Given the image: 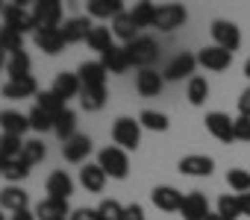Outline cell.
Listing matches in <instances>:
<instances>
[{
	"label": "cell",
	"mask_w": 250,
	"mask_h": 220,
	"mask_svg": "<svg viewBox=\"0 0 250 220\" xmlns=\"http://www.w3.org/2000/svg\"><path fill=\"white\" fill-rule=\"evenodd\" d=\"M124 47H127L130 65H133V68H139V71H147V68H153V62L159 59V44H156L150 36H139L136 41L124 44Z\"/></svg>",
	"instance_id": "obj_1"
},
{
	"label": "cell",
	"mask_w": 250,
	"mask_h": 220,
	"mask_svg": "<svg viewBox=\"0 0 250 220\" xmlns=\"http://www.w3.org/2000/svg\"><path fill=\"white\" fill-rule=\"evenodd\" d=\"M97 165H100L103 173L112 176V179H127V173H130L127 150H121V147H103V150L97 153Z\"/></svg>",
	"instance_id": "obj_2"
},
{
	"label": "cell",
	"mask_w": 250,
	"mask_h": 220,
	"mask_svg": "<svg viewBox=\"0 0 250 220\" xmlns=\"http://www.w3.org/2000/svg\"><path fill=\"white\" fill-rule=\"evenodd\" d=\"M112 141L121 150H139L142 144V124L133 118H118L112 124Z\"/></svg>",
	"instance_id": "obj_3"
},
{
	"label": "cell",
	"mask_w": 250,
	"mask_h": 220,
	"mask_svg": "<svg viewBox=\"0 0 250 220\" xmlns=\"http://www.w3.org/2000/svg\"><path fill=\"white\" fill-rule=\"evenodd\" d=\"M33 21H36V30H59L62 27V3L59 0H36Z\"/></svg>",
	"instance_id": "obj_4"
},
{
	"label": "cell",
	"mask_w": 250,
	"mask_h": 220,
	"mask_svg": "<svg viewBox=\"0 0 250 220\" xmlns=\"http://www.w3.org/2000/svg\"><path fill=\"white\" fill-rule=\"evenodd\" d=\"M3 21H6V27L9 30H15V33H36V21H33V12L24 6V3H6L3 6Z\"/></svg>",
	"instance_id": "obj_5"
},
{
	"label": "cell",
	"mask_w": 250,
	"mask_h": 220,
	"mask_svg": "<svg viewBox=\"0 0 250 220\" xmlns=\"http://www.w3.org/2000/svg\"><path fill=\"white\" fill-rule=\"evenodd\" d=\"M212 38H215V44H218V47H224V50L235 53V50H238V44H241V30H238L232 21L218 18V21H212Z\"/></svg>",
	"instance_id": "obj_6"
},
{
	"label": "cell",
	"mask_w": 250,
	"mask_h": 220,
	"mask_svg": "<svg viewBox=\"0 0 250 220\" xmlns=\"http://www.w3.org/2000/svg\"><path fill=\"white\" fill-rule=\"evenodd\" d=\"M186 18H188L186 6H180V3H162V6L156 9V30H162V33H174L177 27L186 24Z\"/></svg>",
	"instance_id": "obj_7"
},
{
	"label": "cell",
	"mask_w": 250,
	"mask_h": 220,
	"mask_svg": "<svg viewBox=\"0 0 250 220\" xmlns=\"http://www.w3.org/2000/svg\"><path fill=\"white\" fill-rule=\"evenodd\" d=\"M235 118H229V115H224V112H209L206 115V129H209V135H215L221 144H229V141H235Z\"/></svg>",
	"instance_id": "obj_8"
},
{
	"label": "cell",
	"mask_w": 250,
	"mask_h": 220,
	"mask_svg": "<svg viewBox=\"0 0 250 220\" xmlns=\"http://www.w3.org/2000/svg\"><path fill=\"white\" fill-rule=\"evenodd\" d=\"M194 68H197V56H191V53H180V56H174L168 65H165V71H162V79H171V82H177V79H191V73H194Z\"/></svg>",
	"instance_id": "obj_9"
},
{
	"label": "cell",
	"mask_w": 250,
	"mask_h": 220,
	"mask_svg": "<svg viewBox=\"0 0 250 220\" xmlns=\"http://www.w3.org/2000/svg\"><path fill=\"white\" fill-rule=\"evenodd\" d=\"M177 167H180V173H183V176H194V179H203V176H212V170H215V162H212L209 156L191 153V156H183Z\"/></svg>",
	"instance_id": "obj_10"
},
{
	"label": "cell",
	"mask_w": 250,
	"mask_h": 220,
	"mask_svg": "<svg viewBox=\"0 0 250 220\" xmlns=\"http://www.w3.org/2000/svg\"><path fill=\"white\" fill-rule=\"evenodd\" d=\"M229 62H232V53L224 50V47H218V44L203 47V50L197 53V65H203L206 71H227Z\"/></svg>",
	"instance_id": "obj_11"
},
{
	"label": "cell",
	"mask_w": 250,
	"mask_h": 220,
	"mask_svg": "<svg viewBox=\"0 0 250 220\" xmlns=\"http://www.w3.org/2000/svg\"><path fill=\"white\" fill-rule=\"evenodd\" d=\"M150 200H153V205L156 208H162V211H180V205H183V191H177L174 185H156L153 191H150Z\"/></svg>",
	"instance_id": "obj_12"
},
{
	"label": "cell",
	"mask_w": 250,
	"mask_h": 220,
	"mask_svg": "<svg viewBox=\"0 0 250 220\" xmlns=\"http://www.w3.org/2000/svg\"><path fill=\"white\" fill-rule=\"evenodd\" d=\"M0 94H3L6 100H27V97H36L39 94V82H36L33 73L30 76H21V79H9Z\"/></svg>",
	"instance_id": "obj_13"
},
{
	"label": "cell",
	"mask_w": 250,
	"mask_h": 220,
	"mask_svg": "<svg viewBox=\"0 0 250 220\" xmlns=\"http://www.w3.org/2000/svg\"><path fill=\"white\" fill-rule=\"evenodd\" d=\"M91 138L88 135H74L71 141H65L62 144V156H65V162H71V165H83L85 159H88V153H91Z\"/></svg>",
	"instance_id": "obj_14"
},
{
	"label": "cell",
	"mask_w": 250,
	"mask_h": 220,
	"mask_svg": "<svg viewBox=\"0 0 250 220\" xmlns=\"http://www.w3.org/2000/svg\"><path fill=\"white\" fill-rule=\"evenodd\" d=\"M100 65L106 68V73H127L133 65H130V56H127V47H118L112 44L103 56H100Z\"/></svg>",
	"instance_id": "obj_15"
},
{
	"label": "cell",
	"mask_w": 250,
	"mask_h": 220,
	"mask_svg": "<svg viewBox=\"0 0 250 220\" xmlns=\"http://www.w3.org/2000/svg\"><path fill=\"white\" fill-rule=\"evenodd\" d=\"M162 85H165V79H162V73L156 68H147V71H139L136 73V91L142 97H159Z\"/></svg>",
	"instance_id": "obj_16"
},
{
	"label": "cell",
	"mask_w": 250,
	"mask_h": 220,
	"mask_svg": "<svg viewBox=\"0 0 250 220\" xmlns=\"http://www.w3.org/2000/svg\"><path fill=\"white\" fill-rule=\"evenodd\" d=\"M59 100H71V97H80V91H83V82H80V76L77 73H68V71H62V73H56V79H53V88H50Z\"/></svg>",
	"instance_id": "obj_17"
},
{
	"label": "cell",
	"mask_w": 250,
	"mask_h": 220,
	"mask_svg": "<svg viewBox=\"0 0 250 220\" xmlns=\"http://www.w3.org/2000/svg\"><path fill=\"white\" fill-rule=\"evenodd\" d=\"M106 179H109V176L103 173V167H100L97 162H94V165L88 162V165L80 167V185H83L88 194H100V191L106 188Z\"/></svg>",
	"instance_id": "obj_18"
},
{
	"label": "cell",
	"mask_w": 250,
	"mask_h": 220,
	"mask_svg": "<svg viewBox=\"0 0 250 220\" xmlns=\"http://www.w3.org/2000/svg\"><path fill=\"white\" fill-rule=\"evenodd\" d=\"M71 194H74V179L65 173V170H53L50 176H47V197L50 200H71Z\"/></svg>",
	"instance_id": "obj_19"
},
{
	"label": "cell",
	"mask_w": 250,
	"mask_h": 220,
	"mask_svg": "<svg viewBox=\"0 0 250 220\" xmlns=\"http://www.w3.org/2000/svg\"><path fill=\"white\" fill-rule=\"evenodd\" d=\"M180 211H183V220H203L206 214H212V211H209V200H206L200 191L186 194V200H183Z\"/></svg>",
	"instance_id": "obj_20"
},
{
	"label": "cell",
	"mask_w": 250,
	"mask_h": 220,
	"mask_svg": "<svg viewBox=\"0 0 250 220\" xmlns=\"http://www.w3.org/2000/svg\"><path fill=\"white\" fill-rule=\"evenodd\" d=\"M33 41H36V47H39L42 53H47V56H56V53H62V50H65L62 30H36Z\"/></svg>",
	"instance_id": "obj_21"
},
{
	"label": "cell",
	"mask_w": 250,
	"mask_h": 220,
	"mask_svg": "<svg viewBox=\"0 0 250 220\" xmlns=\"http://www.w3.org/2000/svg\"><path fill=\"white\" fill-rule=\"evenodd\" d=\"M91 27H94V24H91L88 18H68L59 30H62L65 44H77V41H85V38H88Z\"/></svg>",
	"instance_id": "obj_22"
},
{
	"label": "cell",
	"mask_w": 250,
	"mask_h": 220,
	"mask_svg": "<svg viewBox=\"0 0 250 220\" xmlns=\"http://www.w3.org/2000/svg\"><path fill=\"white\" fill-rule=\"evenodd\" d=\"M36 217L39 220H68L71 217V208H68V202L65 200H42L39 205H36Z\"/></svg>",
	"instance_id": "obj_23"
},
{
	"label": "cell",
	"mask_w": 250,
	"mask_h": 220,
	"mask_svg": "<svg viewBox=\"0 0 250 220\" xmlns=\"http://www.w3.org/2000/svg\"><path fill=\"white\" fill-rule=\"evenodd\" d=\"M0 129L6 135H24L30 129V118L21 115V112H12V109H3V112H0Z\"/></svg>",
	"instance_id": "obj_24"
},
{
	"label": "cell",
	"mask_w": 250,
	"mask_h": 220,
	"mask_svg": "<svg viewBox=\"0 0 250 220\" xmlns=\"http://www.w3.org/2000/svg\"><path fill=\"white\" fill-rule=\"evenodd\" d=\"M27 202H30V197H27V191H21L18 185H6L3 191H0V208H6L9 214L27 208Z\"/></svg>",
	"instance_id": "obj_25"
},
{
	"label": "cell",
	"mask_w": 250,
	"mask_h": 220,
	"mask_svg": "<svg viewBox=\"0 0 250 220\" xmlns=\"http://www.w3.org/2000/svg\"><path fill=\"white\" fill-rule=\"evenodd\" d=\"M80 103H83L85 112H100L106 106V85H83Z\"/></svg>",
	"instance_id": "obj_26"
},
{
	"label": "cell",
	"mask_w": 250,
	"mask_h": 220,
	"mask_svg": "<svg viewBox=\"0 0 250 220\" xmlns=\"http://www.w3.org/2000/svg\"><path fill=\"white\" fill-rule=\"evenodd\" d=\"M88 15L91 18H97V21H103V18H118L121 12H124V6H121V0H88Z\"/></svg>",
	"instance_id": "obj_27"
},
{
	"label": "cell",
	"mask_w": 250,
	"mask_h": 220,
	"mask_svg": "<svg viewBox=\"0 0 250 220\" xmlns=\"http://www.w3.org/2000/svg\"><path fill=\"white\" fill-rule=\"evenodd\" d=\"M139 27H136V21H133V15L130 12H121L115 21H112V36H118L124 44H130V41H136L139 36Z\"/></svg>",
	"instance_id": "obj_28"
},
{
	"label": "cell",
	"mask_w": 250,
	"mask_h": 220,
	"mask_svg": "<svg viewBox=\"0 0 250 220\" xmlns=\"http://www.w3.org/2000/svg\"><path fill=\"white\" fill-rule=\"evenodd\" d=\"M53 132H56V138L65 144V141H71L74 135H77V115L71 112V109H65L62 115H56L53 118Z\"/></svg>",
	"instance_id": "obj_29"
},
{
	"label": "cell",
	"mask_w": 250,
	"mask_h": 220,
	"mask_svg": "<svg viewBox=\"0 0 250 220\" xmlns=\"http://www.w3.org/2000/svg\"><path fill=\"white\" fill-rule=\"evenodd\" d=\"M77 76H80V82L83 85H106V68L100 65V62H83L80 65V71H77Z\"/></svg>",
	"instance_id": "obj_30"
},
{
	"label": "cell",
	"mask_w": 250,
	"mask_h": 220,
	"mask_svg": "<svg viewBox=\"0 0 250 220\" xmlns=\"http://www.w3.org/2000/svg\"><path fill=\"white\" fill-rule=\"evenodd\" d=\"M156 3H150V0H142V3H136L133 9H130V15H133V21H136V27L139 30H145V27H156Z\"/></svg>",
	"instance_id": "obj_31"
},
{
	"label": "cell",
	"mask_w": 250,
	"mask_h": 220,
	"mask_svg": "<svg viewBox=\"0 0 250 220\" xmlns=\"http://www.w3.org/2000/svg\"><path fill=\"white\" fill-rule=\"evenodd\" d=\"M0 50L9 53V56L21 53V50H24V36L15 33V30H9V27L3 24V27H0Z\"/></svg>",
	"instance_id": "obj_32"
},
{
	"label": "cell",
	"mask_w": 250,
	"mask_h": 220,
	"mask_svg": "<svg viewBox=\"0 0 250 220\" xmlns=\"http://www.w3.org/2000/svg\"><path fill=\"white\" fill-rule=\"evenodd\" d=\"M85 44L91 47V50H97L100 56L112 47V30L109 27H91V33H88V38H85Z\"/></svg>",
	"instance_id": "obj_33"
},
{
	"label": "cell",
	"mask_w": 250,
	"mask_h": 220,
	"mask_svg": "<svg viewBox=\"0 0 250 220\" xmlns=\"http://www.w3.org/2000/svg\"><path fill=\"white\" fill-rule=\"evenodd\" d=\"M30 68H33V62H30L27 50H21V53L9 56V62H6V73H9V79H21V76H30Z\"/></svg>",
	"instance_id": "obj_34"
},
{
	"label": "cell",
	"mask_w": 250,
	"mask_h": 220,
	"mask_svg": "<svg viewBox=\"0 0 250 220\" xmlns=\"http://www.w3.org/2000/svg\"><path fill=\"white\" fill-rule=\"evenodd\" d=\"M186 97H188L191 106H203V103L209 100V82H206V76H191Z\"/></svg>",
	"instance_id": "obj_35"
},
{
	"label": "cell",
	"mask_w": 250,
	"mask_h": 220,
	"mask_svg": "<svg viewBox=\"0 0 250 220\" xmlns=\"http://www.w3.org/2000/svg\"><path fill=\"white\" fill-rule=\"evenodd\" d=\"M36 106H39V109H44V112H47L50 118L62 115L65 109H68V106H65V100H59L53 91H42V94H36Z\"/></svg>",
	"instance_id": "obj_36"
},
{
	"label": "cell",
	"mask_w": 250,
	"mask_h": 220,
	"mask_svg": "<svg viewBox=\"0 0 250 220\" xmlns=\"http://www.w3.org/2000/svg\"><path fill=\"white\" fill-rule=\"evenodd\" d=\"M218 214H221L224 220H238V217H241L238 194H221V197H218Z\"/></svg>",
	"instance_id": "obj_37"
},
{
	"label": "cell",
	"mask_w": 250,
	"mask_h": 220,
	"mask_svg": "<svg viewBox=\"0 0 250 220\" xmlns=\"http://www.w3.org/2000/svg\"><path fill=\"white\" fill-rule=\"evenodd\" d=\"M139 124L150 132H165L168 129V118L162 112H153V109H145V112L139 115Z\"/></svg>",
	"instance_id": "obj_38"
},
{
	"label": "cell",
	"mask_w": 250,
	"mask_h": 220,
	"mask_svg": "<svg viewBox=\"0 0 250 220\" xmlns=\"http://www.w3.org/2000/svg\"><path fill=\"white\" fill-rule=\"evenodd\" d=\"M24 153V141H21V135H0V156H3V159H18Z\"/></svg>",
	"instance_id": "obj_39"
},
{
	"label": "cell",
	"mask_w": 250,
	"mask_h": 220,
	"mask_svg": "<svg viewBox=\"0 0 250 220\" xmlns=\"http://www.w3.org/2000/svg\"><path fill=\"white\" fill-rule=\"evenodd\" d=\"M30 176V165L18 156V159H12L9 165H6V170H3V179L9 182V185H15V182H24Z\"/></svg>",
	"instance_id": "obj_40"
},
{
	"label": "cell",
	"mask_w": 250,
	"mask_h": 220,
	"mask_svg": "<svg viewBox=\"0 0 250 220\" xmlns=\"http://www.w3.org/2000/svg\"><path fill=\"white\" fill-rule=\"evenodd\" d=\"M47 156V147L42 144V138H33V141H24V153H21V159L33 167V165H39L42 159Z\"/></svg>",
	"instance_id": "obj_41"
},
{
	"label": "cell",
	"mask_w": 250,
	"mask_h": 220,
	"mask_svg": "<svg viewBox=\"0 0 250 220\" xmlns=\"http://www.w3.org/2000/svg\"><path fill=\"white\" fill-rule=\"evenodd\" d=\"M27 118H30V129H36V132H50L53 129V118L44 112V109H39V106H33V112Z\"/></svg>",
	"instance_id": "obj_42"
},
{
	"label": "cell",
	"mask_w": 250,
	"mask_h": 220,
	"mask_svg": "<svg viewBox=\"0 0 250 220\" xmlns=\"http://www.w3.org/2000/svg\"><path fill=\"white\" fill-rule=\"evenodd\" d=\"M227 182H229V188L238 191V194H247V191H250V173H247L244 167H232V170L227 173Z\"/></svg>",
	"instance_id": "obj_43"
},
{
	"label": "cell",
	"mask_w": 250,
	"mask_h": 220,
	"mask_svg": "<svg viewBox=\"0 0 250 220\" xmlns=\"http://www.w3.org/2000/svg\"><path fill=\"white\" fill-rule=\"evenodd\" d=\"M97 214H100V220H121L124 217V205L115 202V200H103L97 205Z\"/></svg>",
	"instance_id": "obj_44"
},
{
	"label": "cell",
	"mask_w": 250,
	"mask_h": 220,
	"mask_svg": "<svg viewBox=\"0 0 250 220\" xmlns=\"http://www.w3.org/2000/svg\"><path fill=\"white\" fill-rule=\"evenodd\" d=\"M235 141H250V118H244V115H238L235 118Z\"/></svg>",
	"instance_id": "obj_45"
},
{
	"label": "cell",
	"mask_w": 250,
	"mask_h": 220,
	"mask_svg": "<svg viewBox=\"0 0 250 220\" xmlns=\"http://www.w3.org/2000/svg\"><path fill=\"white\" fill-rule=\"evenodd\" d=\"M121 220H147V217H145V208L139 202H133V205H124V217Z\"/></svg>",
	"instance_id": "obj_46"
},
{
	"label": "cell",
	"mask_w": 250,
	"mask_h": 220,
	"mask_svg": "<svg viewBox=\"0 0 250 220\" xmlns=\"http://www.w3.org/2000/svg\"><path fill=\"white\" fill-rule=\"evenodd\" d=\"M68 220H100V214H97V208H74Z\"/></svg>",
	"instance_id": "obj_47"
},
{
	"label": "cell",
	"mask_w": 250,
	"mask_h": 220,
	"mask_svg": "<svg viewBox=\"0 0 250 220\" xmlns=\"http://www.w3.org/2000/svg\"><path fill=\"white\" fill-rule=\"evenodd\" d=\"M238 115H244V118H250V85L241 91V97H238Z\"/></svg>",
	"instance_id": "obj_48"
},
{
	"label": "cell",
	"mask_w": 250,
	"mask_h": 220,
	"mask_svg": "<svg viewBox=\"0 0 250 220\" xmlns=\"http://www.w3.org/2000/svg\"><path fill=\"white\" fill-rule=\"evenodd\" d=\"M9 220H39V217H36V211H30V208H21V211L9 214Z\"/></svg>",
	"instance_id": "obj_49"
},
{
	"label": "cell",
	"mask_w": 250,
	"mask_h": 220,
	"mask_svg": "<svg viewBox=\"0 0 250 220\" xmlns=\"http://www.w3.org/2000/svg\"><path fill=\"white\" fill-rule=\"evenodd\" d=\"M238 202H241V217H250V191L238 194Z\"/></svg>",
	"instance_id": "obj_50"
},
{
	"label": "cell",
	"mask_w": 250,
	"mask_h": 220,
	"mask_svg": "<svg viewBox=\"0 0 250 220\" xmlns=\"http://www.w3.org/2000/svg\"><path fill=\"white\" fill-rule=\"evenodd\" d=\"M6 62H9V56H6L3 50H0V71H6Z\"/></svg>",
	"instance_id": "obj_51"
},
{
	"label": "cell",
	"mask_w": 250,
	"mask_h": 220,
	"mask_svg": "<svg viewBox=\"0 0 250 220\" xmlns=\"http://www.w3.org/2000/svg\"><path fill=\"white\" fill-rule=\"evenodd\" d=\"M6 165H9V159H3V156H0V176H3V170H6Z\"/></svg>",
	"instance_id": "obj_52"
},
{
	"label": "cell",
	"mask_w": 250,
	"mask_h": 220,
	"mask_svg": "<svg viewBox=\"0 0 250 220\" xmlns=\"http://www.w3.org/2000/svg\"><path fill=\"white\" fill-rule=\"evenodd\" d=\"M203 220H224V217H221V214H218V211H212V214H206V217H203Z\"/></svg>",
	"instance_id": "obj_53"
},
{
	"label": "cell",
	"mask_w": 250,
	"mask_h": 220,
	"mask_svg": "<svg viewBox=\"0 0 250 220\" xmlns=\"http://www.w3.org/2000/svg\"><path fill=\"white\" fill-rule=\"evenodd\" d=\"M244 76H247V79H250V59H247V62H244Z\"/></svg>",
	"instance_id": "obj_54"
},
{
	"label": "cell",
	"mask_w": 250,
	"mask_h": 220,
	"mask_svg": "<svg viewBox=\"0 0 250 220\" xmlns=\"http://www.w3.org/2000/svg\"><path fill=\"white\" fill-rule=\"evenodd\" d=\"M0 220H6V214H3V208H0Z\"/></svg>",
	"instance_id": "obj_55"
},
{
	"label": "cell",
	"mask_w": 250,
	"mask_h": 220,
	"mask_svg": "<svg viewBox=\"0 0 250 220\" xmlns=\"http://www.w3.org/2000/svg\"><path fill=\"white\" fill-rule=\"evenodd\" d=\"M0 12H3V6H0Z\"/></svg>",
	"instance_id": "obj_56"
}]
</instances>
